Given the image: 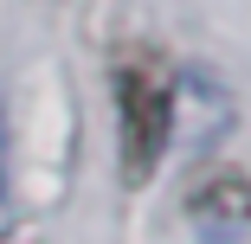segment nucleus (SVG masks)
<instances>
[{"mask_svg":"<svg viewBox=\"0 0 251 244\" xmlns=\"http://www.w3.org/2000/svg\"><path fill=\"white\" fill-rule=\"evenodd\" d=\"M110 90H116V155L123 186H148L174 135V65L161 45H116L110 52Z\"/></svg>","mask_w":251,"mask_h":244,"instance_id":"nucleus-1","label":"nucleus"},{"mask_svg":"<svg viewBox=\"0 0 251 244\" xmlns=\"http://www.w3.org/2000/svg\"><path fill=\"white\" fill-rule=\"evenodd\" d=\"M187 219H193L200 244H245L251 238V180L238 167H213L187 193Z\"/></svg>","mask_w":251,"mask_h":244,"instance_id":"nucleus-2","label":"nucleus"}]
</instances>
